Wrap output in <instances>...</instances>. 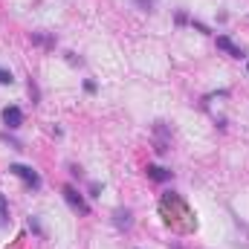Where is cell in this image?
<instances>
[{"mask_svg": "<svg viewBox=\"0 0 249 249\" xmlns=\"http://www.w3.org/2000/svg\"><path fill=\"white\" fill-rule=\"evenodd\" d=\"M9 174H12V177H18V180H20L23 186L32 188V191H38V188H41V174H38L35 168H29V165L12 162V165H9Z\"/></svg>", "mask_w": 249, "mask_h": 249, "instance_id": "obj_1", "label": "cell"}, {"mask_svg": "<svg viewBox=\"0 0 249 249\" xmlns=\"http://www.w3.org/2000/svg\"><path fill=\"white\" fill-rule=\"evenodd\" d=\"M171 148V124L168 122H157L154 124V151L160 157H165Z\"/></svg>", "mask_w": 249, "mask_h": 249, "instance_id": "obj_2", "label": "cell"}, {"mask_svg": "<svg viewBox=\"0 0 249 249\" xmlns=\"http://www.w3.org/2000/svg\"><path fill=\"white\" fill-rule=\"evenodd\" d=\"M61 194H64V200L70 203V209H72V212H78V214H90V203L81 197V191H75L72 186H64Z\"/></svg>", "mask_w": 249, "mask_h": 249, "instance_id": "obj_3", "label": "cell"}, {"mask_svg": "<svg viewBox=\"0 0 249 249\" xmlns=\"http://www.w3.org/2000/svg\"><path fill=\"white\" fill-rule=\"evenodd\" d=\"M3 124H6L9 130H18V127L23 124V110H20L18 105H9V107H3Z\"/></svg>", "mask_w": 249, "mask_h": 249, "instance_id": "obj_4", "label": "cell"}, {"mask_svg": "<svg viewBox=\"0 0 249 249\" xmlns=\"http://www.w3.org/2000/svg\"><path fill=\"white\" fill-rule=\"evenodd\" d=\"M217 50L229 53V55H232V58H238V61H241V58H247V53H244L241 47H235V44H232V38H226V35H217Z\"/></svg>", "mask_w": 249, "mask_h": 249, "instance_id": "obj_5", "label": "cell"}, {"mask_svg": "<svg viewBox=\"0 0 249 249\" xmlns=\"http://www.w3.org/2000/svg\"><path fill=\"white\" fill-rule=\"evenodd\" d=\"M113 226L122 229V232H127V229L133 226V214H130V209H122V206H119V209L113 212Z\"/></svg>", "mask_w": 249, "mask_h": 249, "instance_id": "obj_6", "label": "cell"}, {"mask_svg": "<svg viewBox=\"0 0 249 249\" xmlns=\"http://www.w3.org/2000/svg\"><path fill=\"white\" fill-rule=\"evenodd\" d=\"M148 177L157 180V183H165V180H171V171L168 168H160V165H148Z\"/></svg>", "mask_w": 249, "mask_h": 249, "instance_id": "obj_7", "label": "cell"}, {"mask_svg": "<svg viewBox=\"0 0 249 249\" xmlns=\"http://www.w3.org/2000/svg\"><path fill=\"white\" fill-rule=\"evenodd\" d=\"M32 44H38V47H55V38L53 35H41V32H32Z\"/></svg>", "mask_w": 249, "mask_h": 249, "instance_id": "obj_8", "label": "cell"}, {"mask_svg": "<svg viewBox=\"0 0 249 249\" xmlns=\"http://www.w3.org/2000/svg\"><path fill=\"white\" fill-rule=\"evenodd\" d=\"M0 226H3V229L9 226V203H6L3 194H0Z\"/></svg>", "mask_w": 249, "mask_h": 249, "instance_id": "obj_9", "label": "cell"}, {"mask_svg": "<svg viewBox=\"0 0 249 249\" xmlns=\"http://www.w3.org/2000/svg\"><path fill=\"white\" fill-rule=\"evenodd\" d=\"M29 96H32V105H38V102H41V90H38L35 78H29Z\"/></svg>", "mask_w": 249, "mask_h": 249, "instance_id": "obj_10", "label": "cell"}, {"mask_svg": "<svg viewBox=\"0 0 249 249\" xmlns=\"http://www.w3.org/2000/svg\"><path fill=\"white\" fill-rule=\"evenodd\" d=\"M0 84H15V75L9 70H3V67H0Z\"/></svg>", "mask_w": 249, "mask_h": 249, "instance_id": "obj_11", "label": "cell"}, {"mask_svg": "<svg viewBox=\"0 0 249 249\" xmlns=\"http://www.w3.org/2000/svg\"><path fill=\"white\" fill-rule=\"evenodd\" d=\"M29 229H32L35 235H44V229H41V223H38V217H35V214L29 217Z\"/></svg>", "mask_w": 249, "mask_h": 249, "instance_id": "obj_12", "label": "cell"}, {"mask_svg": "<svg viewBox=\"0 0 249 249\" xmlns=\"http://www.w3.org/2000/svg\"><path fill=\"white\" fill-rule=\"evenodd\" d=\"M0 139H3V142H9L12 148H18V151H20V142H18L15 136H9V133H0Z\"/></svg>", "mask_w": 249, "mask_h": 249, "instance_id": "obj_13", "label": "cell"}, {"mask_svg": "<svg viewBox=\"0 0 249 249\" xmlns=\"http://www.w3.org/2000/svg\"><path fill=\"white\" fill-rule=\"evenodd\" d=\"M102 194V186L99 183H90V197H99Z\"/></svg>", "mask_w": 249, "mask_h": 249, "instance_id": "obj_14", "label": "cell"}, {"mask_svg": "<svg viewBox=\"0 0 249 249\" xmlns=\"http://www.w3.org/2000/svg\"><path fill=\"white\" fill-rule=\"evenodd\" d=\"M136 6H142L145 12H151V6H154V0H136Z\"/></svg>", "mask_w": 249, "mask_h": 249, "instance_id": "obj_15", "label": "cell"}, {"mask_svg": "<svg viewBox=\"0 0 249 249\" xmlns=\"http://www.w3.org/2000/svg\"><path fill=\"white\" fill-rule=\"evenodd\" d=\"M84 90L87 93H96V81H84Z\"/></svg>", "mask_w": 249, "mask_h": 249, "instance_id": "obj_16", "label": "cell"}, {"mask_svg": "<svg viewBox=\"0 0 249 249\" xmlns=\"http://www.w3.org/2000/svg\"><path fill=\"white\" fill-rule=\"evenodd\" d=\"M247 70H249V61H247Z\"/></svg>", "mask_w": 249, "mask_h": 249, "instance_id": "obj_17", "label": "cell"}]
</instances>
